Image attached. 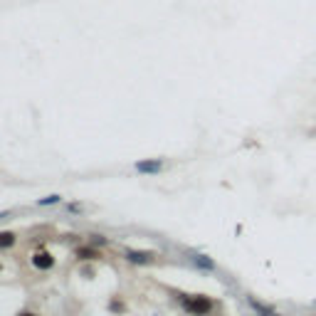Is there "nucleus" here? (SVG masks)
Returning a JSON list of instances; mask_svg holds the SVG:
<instances>
[{
	"label": "nucleus",
	"mask_w": 316,
	"mask_h": 316,
	"mask_svg": "<svg viewBox=\"0 0 316 316\" xmlns=\"http://www.w3.org/2000/svg\"><path fill=\"white\" fill-rule=\"evenodd\" d=\"M186 306L193 311V314H207L210 311V299H205V297H198V299H188L186 301Z\"/></svg>",
	"instance_id": "f257e3e1"
},
{
	"label": "nucleus",
	"mask_w": 316,
	"mask_h": 316,
	"mask_svg": "<svg viewBox=\"0 0 316 316\" xmlns=\"http://www.w3.org/2000/svg\"><path fill=\"white\" fill-rule=\"evenodd\" d=\"M32 264H35L38 269H50V267L55 264V260H52V255H50V252H35Z\"/></svg>",
	"instance_id": "f03ea898"
},
{
	"label": "nucleus",
	"mask_w": 316,
	"mask_h": 316,
	"mask_svg": "<svg viewBox=\"0 0 316 316\" xmlns=\"http://www.w3.org/2000/svg\"><path fill=\"white\" fill-rule=\"evenodd\" d=\"M161 166H163V163H161V161H144V163H138V170H141V173H156V170H161Z\"/></svg>",
	"instance_id": "7ed1b4c3"
},
{
	"label": "nucleus",
	"mask_w": 316,
	"mask_h": 316,
	"mask_svg": "<svg viewBox=\"0 0 316 316\" xmlns=\"http://www.w3.org/2000/svg\"><path fill=\"white\" fill-rule=\"evenodd\" d=\"M77 257H79V260H96L99 252L92 250V247H79V250H77Z\"/></svg>",
	"instance_id": "20e7f679"
},
{
	"label": "nucleus",
	"mask_w": 316,
	"mask_h": 316,
	"mask_svg": "<svg viewBox=\"0 0 316 316\" xmlns=\"http://www.w3.org/2000/svg\"><path fill=\"white\" fill-rule=\"evenodd\" d=\"M13 244H15L13 232H0V247H13Z\"/></svg>",
	"instance_id": "39448f33"
},
{
	"label": "nucleus",
	"mask_w": 316,
	"mask_h": 316,
	"mask_svg": "<svg viewBox=\"0 0 316 316\" xmlns=\"http://www.w3.org/2000/svg\"><path fill=\"white\" fill-rule=\"evenodd\" d=\"M151 255H146V252H129V260L131 262H149Z\"/></svg>",
	"instance_id": "423d86ee"
},
{
	"label": "nucleus",
	"mask_w": 316,
	"mask_h": 316,
	"mask_svg": "<svg viewBox=\"0 0 316 316\" xmlns=\"http://www.w3.org/2000/svg\"><path fill=\"white\" fill-rule=\"evenodd\" d=\"M59 200V195H50V198H45V200H40V205H52Z\"/></svg>",
	"instance_id": "0eeeda50"
},
{
	"label": "nucleus",
	"mask_w": 316,
	"mask_h": 316,
	"mask_svg": "<svg viewBox=\"0 0 316 316\" xmlns=\"http://www.w3.org/2000/svg\"><path fill=\"white\" fill-rule=\"evenodd\" d=\"M22 316H35V314H22Z\"/></svg>",
	"instance_id": "6e6552de"
}]
</instances>
